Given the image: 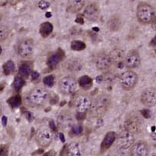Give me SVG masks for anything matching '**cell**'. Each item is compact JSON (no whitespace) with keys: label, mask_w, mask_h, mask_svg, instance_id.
<instances>
[{"label":"cell","mask_w":156,"mask_h":156,"mask_svg":"<svg viewBox=\"0 0 156 156\" xmlns=\"http://www.w3.org/2000/svg\"><path fill=\"white\" fill-rule=\"evenodd\" d=\"M9 154V145H0V156H8Z\"/></svg>","instance_id":"cell-34"},{"label":"cell","mask_w":156,"mask_h":156,"mask_svg":"<svg viewBox=\"0 0 156 156\" xmlns=\"http://www.w3.org/2000/svg\"><path fill=\"white\" fill-rule=\"evenodd\" d=\"M43 83L45 86H47L49 87H52V86L54 85V76H46L44 79H43Z\"/></svg>","instance_id":"cell-33"},{"label":"cell","mask_w":156,"mask_h":156,"mask_svg":"<svg viewBox=\"0 0 156 156\" xmlns=\"http://www.w3.org/2000/svg\"><path fill=\"white\" fill-rule=\"evenodd\" d=\"M65 57V53L61 48L52 52L48 56L47 60V65L50 69H54L61 62Z\"/></svg>","instance_id":"cell-16"},{"label":"cell","mask_w":156,"mask_h":156,"mask_svg":"<svg viewBox=\"0 0 156 156\" xmlns=\"http://www.w3.org/2000/svg\"><path fill=\"white\" fill-rule=\"evenodd\" d=\"M10 30L5 25H0V42L5 41L9 37Z\"/></svg>","instance_id":"cell-29"},{"label":"cell","mask_w":156,"mask_h":156,"mask_svg":"<svg viewBox=\"0 0 156 156\" xmlns=\"http://www.w3.org/2000/svg\"><path fill=\"white\" fill-rule=\"evenodd\" d=\"M92 100L91 97L87 94H80L77 96L75 99V107H76L77 115L76 118L78 120H83L86 116L87 111L89 110L91 106Z\"/></svg>","instance_id":"cell-4"},{"label":"cell","mask_w":156,"mask_h":156,"mask_svg":"<svg viewBox=\"0 0 156 156\" xmlns=\"http://www.w3.org/2000/svg\"><path fill=\"white\" fill-rule=\"evenodd\" d=\"M53 140V132L47 127H41L35 134V141L38 146L47 148L51 144Z\"/></svg>","instance_id":"cell-6"},{"label":"cell","mask_w":156,"mask_h":156,"mask_svg":"<svg viewBox=\"0 0 156 156\" xmlns=\"http://www.w3.org/2000/svg\"><path fill=\"white\" fill-rule=\"evenodd\" d=\"M65 152L67 156H83L85 147L81 142L73 141L67 146Z\"/></svg>","instance_id":"cell-17"},{"label":"cell","mask_w":156,"mask_h":156,"mask_svg":"<svg viewBox=\"0 0 156 156\" xmlns=\"http://www.w3.org/2000/svg\"><path fill=\"white\" fill-rule=\"evenodd\" d=\"M56 152L54 150H50V151H47V153H45L43 156H55Z\"/></svg>","instance_id":"cell-38"},{"label":"cell","mask_w":156,"mask_h":156,"mask_svg":"<svg viewBox=\"0 0 156 156\" xmlns=\"http://www.w3.org/2000/svg\"><path fill=\"white\" fill-rule=\"evenodd\" d=\"M50 130H53V131H56V126H55V124L54 123V121L53 120H50Z\"/></svg>","instance_id":"cell-40"},{"label":"cell","mask_w":156,"mask_h":156,"mask_svg":"<svg viewBox=\"0 0 156 156\" xmlns=\"http://www.w3.org/2000/svg\"><path fill=\"white\" fill-rule=\"evenodd\" d=\"M1 113H2V104L0 102V115H1Z\"/></svg>","instance_id":"cell-45"},{"label":"cell","mask_w":156,"mask_h":156,"mask_svg":"<svg viewBox=\"0 0 156 156\" xmlns=\"http://www.w3.org/2000/svg\"><path fill=\"white\" fill-rule=\"evenodd\" d=\"M135 135L126 130L121 131L116 138L117 146L119 148L124 149V150L131 148L135 144Z\"/></svg>","instance_id":"cell-9"},{"label":"cell","mask_w":156,"mask_h":156,"mask_svg":"<svg viewBox=\"0 0 156 156\" xmlns=\"http://www.w3.org/2000/svg\"><path fill=\"white\" fill-rule=\"evenodd\" d=\"M150 45H151V46H153V47H154V46H156V36L154 37L152 40H151V43H150Z\"/></svg>","instance_id":"cell-42"},{"label":"cell","mask_w":156,"mask_h":156,"mask_svg":"<svg viewBox=\"0 0 156 156\" xmlns=\"http://www.w3.org/2000/svg\"><path fill=\"white\" fill-rule=\"evenodd\" d=\"M86 47V44L81 41H73L71 44V48L76 51H81Z\"/></svg>","instance_id":"cell-32"},{"label":"cell","mask_w":156,"mask_h":156,"mask_svg":"<svg viewBox=\"0 0 156 156\" xmlns=\"http://www.w3.org/2000/svg\"><path fill=\"white\" fill-rule=\"evenodd\" d=\"M7 102L9 104V106H10L11 107H13V108L19 107V106L21 105V102H22L21 97H20V96L19 95L12 96L8 99Z\"/></svg>","instance_id":"cell-30"},{"label":"cell","mask_w":156,"mask_h":156,"mask_svg":"<svg viewBox=\"0 0 156 156\" xmlns=\"http://www.w3.org/2000/svg\"><path fill=\"white\" fill-rule=\"evenodd\" d=\"M117 138V135L116 133L113 132V131H109V132L106 133V135L104 137L103 140H102V144H101V152H104L106 150L111 147L113 142L116 141Z\"/></svg>","instance_id":"cell-20"},{"label":"cell","mask_w":156,"mask_h":156,"mask_svg":"<svg viewBox=\"0 0 156 156\" xmlns=\"http://www.w3.org/2000/svg\"><path fill=\"white\" fill-rule=\"evenodd\" d=\"M31 76H32L33 80H37V79H39L40 75H39V73H38V72H33L32 74H31Z\"/></svg>","instance_id":"cell-37"},{"label":"cell","mask_w":156,"mask_h":156,"mask_svg":"<svg viewBox=\"0 0 156 156\" xmlns=\"http://www.w3.org/2000/svg\"><path fill=\"white\" fill-rule=\"evenodd\" d=\"M38 6L43 10L47 9V8H49L50 6V2H47V1H40L39 3H38Z\"/></svg>","instance_id":"cell-35"},{"label":"cell","mask_w":156,"mask_h":156,"mask_svg":"<svg viewBox=\"0 0 156 156\" xmlns=\"http://www.w3.org/2000/svg\"><path fill=\"white\" fill-rule=\"evenodd\" d=\"M106 25H107L109 31L115 32V31H120L121 29V27H122V20L120 18V16H113L109 19Z\"/></svg>","instance_id":"cell-21"},{"label":"cell","mask_w":156,"mask_h":156,"mask_svg":"<svg viewBox=\"0 0 156 156\" xmlns=\"http://www.w3.org/2000/svg\"><path fill=\"white\" fill-rule=\"evenodd\" d=\"M93 81L89 76H83L82 77L79 78V84L82 89L84 90H88L93 86Z\"/></svg>","instance_id":"cell-26"},{"label":"cell","mask_w":156,"mask_h":156,"mask_svg":"<svg viewBox=\"0 0 156 156\" xmlns=\"http://www.w3.org/2000/svg\"><path fill=\"white\" fill-rule=\"evenodd\" d=\"M65 66L70 72H79L83 67V60L79 57H71L66 61Z\"/></svg>","instance_id":"cell-19"},{"label":"cell","mask_w":156,"mask_h":156,"mask_svg":"<svg viewBox=\"0 0 156 156\" xmlns=\"http://www.w3.org/2000/svg\"><path fill=\"white\" fill-rule=\"evenodd\" d=\"M155 16L154 9L147 2H141L137 8V17L142 24H150Z\"/></svg>","instance_id":"cell-3"},{"label":"cell","mask_w":156,"mask_h":156,"mask_svg":"<svg viewBox=\"0 0 156 156\" xmlns=\"http://www.w3.org/2000/svg\"><path fill=\"white\" fill-rule=\"evenodd\" d=\"M152 156H156V155H152Z\"/></svg>","instance_id":"cell-48"},{"label":"cell","mask_w":156,"mask_h":156,"mask_svg":"<svg viewBox=\"0 0 156 156\" xmlns=\"http://www.w3.org/2000/svg\"><path fill=\"white\" fill-rule=\"evenodd\" d=\"M83 124H80V123H78V124H75L72 128L70 129L69 131V135L72 138L74 137H78L80 136V135H83Z\"/></svg>","instance_id":"cell-27"},{"label":"cell","mask_w":156,"mask_h":156,"mask_svg":"<svg viewBox=\"0 0 156 156\" xmlns=\"http://www.w3.org/2000/svg\"><path fill=\"white\" fill-rule=\"evenodd\" d=\"M26 118L27 119V120H29V121H31V120H33V114L31 113H30V112H27L26 113Z\"/></svg>","instance_id":"cell-39"},{"label":"cell","mask_w":156,"mask_h":156,"mask_svg":"<svg viewBox=\"0 0 156 156\" xmlns=\"http://www.w3.org/2000/svg\"><path fill=\"white\" fill-rule=\"evenodd\" d=\"M53 25L50 22H44L40 27V34L43 37H47L53 31Z\"/></svg>","instance_id":"cell-25"},{"label":"cell","mask_w":156,"mask_h":156,"mask_svg":"<svg viewBox=\"0 0 156 156\" xmlns=\"http://www.w3.org/2000/svg\"><path fill=\"white\" fill-rule=\"evenodd\" d=\"M112 104L111 96L107 93H102L97 95L92 100L89 114L92 118H101L107 113Z\"/></svg>","instance_id":"cell-1"},{"label":"cell","mask_w":156,"mask_h":156,"mask_svg":"<svg viewBox=\"0 0 156 156\" xmlns=\"http://www.w3.org/2000/svg\"><path fill=\"white\" fill-rule=\"evenodd\" d=\"M24 85H25V80H24V78L21 77V76H20L15 77L13 86L16 92L20 91V90L23 88V86H24Z\"/></svg>","instance_id":"cell-31"},{"label":"cell","mask_w":156,"mask_h":156,"mask_svg":"<svg viewBox=\"0 0 156 156\" xmlns=\"http://www.w3.org/2000/svg\"><path fill=\"white\" fill-rule=\"evenodd\" d=\"M2 47H1V45H0V54H2Z\"/></svg>","instance_id":"cell-46"},{"label":"cell","mask_w":156,"mask_h":156,"mask_svg":"<svg viewBox=\"0 0 156 156\" xmlns=\"http://www.w3.org/2000/svg\"><path fill=\"white\" fill-rule=\"evenodd\" d=\"M60 138H61V141L62 142H64L65 141V138H64V136H63V135L62 134H60Z\"/></svg>","instance_id":"cell-44"},{"label":"cell","mask_w":156,"mask_h":156,"mask_svg":"<svg viewBox=\"0 0 156 156\" xmlns=\"http://www.w3.org/2000/svg\"><path fill=\"white\" fill-rule=\"evenodd\" d=\"M50 98L48 90L42 86H37L32 89L27 96V101L31 106L41 107L47 103Z\"/></svg>","instance_id":"cell-2"},{"label":"cell","mask_w":156,"mask_h":156,"mask_svg":"<svg viewBox=\"0 0 156 156\" xmlns=\"http://www.w3.org/2000/svg\"><path fill=\"white\" fill-rule=\"evenodd\" d=\"M3 72L6 76L12 75L15 72V64L13 61H8L3 65Z\"/></svg>","instance_id":"cell-28"},{"label":"cell","mask_w":156,"mask_h":156,"mask_svg":"<svg viewBox=\"0 0 156 156\" xmlns=\"http://www.w3.org/2000/svg\"><path fill=\"white\" fill-rule=\"evenodd\" d=\"M124 129L134 135L139 134L143 128V122L138 113L131 112L126 117L124 124Z\"/></svg>","instance_id":"cell-5"},{"label":"cell","mask_w":156,"mask_h":156,"mask_svg":"<svg viewBox=\"0 0 156 156\" xmlns=\"http://www.w3.org/2000/svg\"><path fill=\"white\" fill-rule=\"evenodd\" d=\"M100 9L95 3H91L86 7L84 10V16L86 19L92 22L96 21L99 19Z\"/></svg>","instance_id":"cell-18"},{"label":"cell","mask_w":156,"mask_h":156,"mask_svg":"<svg viewBox=\"0 0 156 156\" xmlns=\"http://www.w3.org/2000/svg\"><path fill=\"white\" fill-rule=\"evenodd\" d=\"M84 5V0H72V1H69L68 3L67 11L72 13H78V12H79L81 9H83Z\"/></svg>","instance_id":"cell-22"},{"label":"cell","mask_w":156,"mask_h":156,"mask_svg":"<svg viewBox=\"0 0 156 156\" xmlns=\"http://www.w3.org/2000/svg\"><path fill=\"white\" fill-rule=\"evenodd\" d=\"M138 76L135 72L131 70L125 71L120 74L119 77V82L124 90L129 91L135 88L138 83Z\"/></svg>","instance_id":"cell-7"},{"label":"cell","mask_w":156,"mask_h":156,"mask_svg":"<svg viewBox=\"0 0 156 156\" xmlns=\"http://www.w3.org/2000/svg\"><path fill=\"white\" fill-rule=\"evenodd\" d=\"M57 124L58 128L62 131H68L75 124L73 115L68 110H62L58 114L57 118Z\"/></svg>","instance_id":"cell-10"},{"label":"cell","mask_w":156,"mask_h":156,"mask_svg":"<svg viewBox=\"0 0 156 156\" xmlns=\"http://www.w3.org/2000/svg\"><path fill=\"white\" fill-rule=\"evenodd\" d=\"M2 16H1V15H0V25H1V22H2Z\"/></svg>","instance_id":"cell-47"},{"label":"cell","mask_w":156,"mask_h":156,"mask_svg":"<svg viewBox=\"0 0 156 156\" xmlns=\"http://www.w3.org/2000/svg\"><path fill=\"white\" fill-rule=\"evenodd\" d=\"M78 83L73 76H66L61 79L58 83V89L64 95H72L77 89Z\"/></svg>","instance_id":"cell-8"},{"label":"cell","mask_w":156,"mask_h":156,"mask_svg":"<svg viewBox=\"0 0 156 156\" xmlns=\"http://www.w3.org/2000/svg\"><path fill=\"white\" fill-rule=\"evenodd\" d=\"M33 72V66L31 63L23 62L19 67V74L23 78H27Z\"/></svg>","instance_id":"cell-24"},{"label":"cell","mask_w":156,"mask_h":156,"mask_svg":"<svg viewBox=\"0 0 156 156\" xmlns=\"http://www.w3.org/2000/svg\"><path fill=\"white\" fill-rule=\"evenodd\" d=\"M141 113L145 118H149L150 117V112L148 109H143L141 111Z\"/></svg>","instance_id":"cell-36"},{"label":"cell","mask_w":156,"mask_h":156,"mask_svg":"<svg viewBox=\"0 0 156 156\" xmlns=\"http://www.w3.org/2000/svg\"><path fill=\"white\" fill-rule=\"evenodd\" d=\"M141 101L146 106L151 107L156 104V89L148 88L141 96Z\"/></svg>","instance_id":"cell-15"},{"label":"cell","mask_w":156,"mask_h":156,"mask_svg":"<svg viewBox=\"0 0 156 156\" xmlns=\"http://www.w3.org/2000/svg\"><path fill=\"white\" fill-rule=\"evenodd\" d=\"M96 66L99 71H106L109 69L113 62L109 54L106 53H100L96 58Z\"/></svg>","instance_id":"cell-14"},{"label":"cell","mask_w":156,"mask_h":156,"mask_svg":"<svg viewBox=\"0 0 156 156\" xmlns=\"http://www.w3.org/2000/svg\"><path fill=\"white\" fill-rule=\"evenodd\" d=\"M17 52L19 55L24 58L32 56L34 52V41L30 38H25L20 41L17 46Z\"/></svg>","instance_id":"cell-11"},{"label":"cell","mask_w":156,"mask_h":156,"mask_svg":"<svg viewBox=\"0 0 156 156\" xmlns=\"http://www.w3.org/2000/svg\"><path fill=\"white\" fill-rule=\"evenodd\" d=\"M150 148L147 142L144 141L136 142L130 148L129 156H148Z\"/></svg>","instance_id":"cell-12"},{"label":"cell","mask_w":156,"mask_h":156,"mask_svg":"<svg viewBox=\"0 0 156 156\" xmlns=\"http://www.w3.org/2000/svg\"><path fill=\"white\" fill-rule=\"evenodd\" d=\"M151 27H152V28L154 29V30H155L156 31V16H154V20H153L152 22H151Z\"/></svg>","instance_id":"cell-41"},{"label":"cell","mask_w":156,"mask_h":156,"mask_svg":"<svg viewBox=\"0 0 156 156\" xmlns=\"http://www.w3.org/2000/svg\"><path fill=\"white\" fill-rule=\"evenodd\" d=\"M109 54L113 63L118 64V63L124 61V58H125V52L122 48L113 49Z\"/></svg>","instance_id":"cell-23"},{"label":"cell","mask_w":156,"mask_h":156,"mask_svg":"<svg viewBox=\"0 0 156 156\" xmlns=\"http://www.w3.org/2000/svg\"><path fill=\"white\" fill-rule=\"evenodd\" d=\"M124 64L128 68H138L141 64V57L138 50H130L125 55Z\"/></svg>","instance_id":"cell-13"},{"label":"cell","mask_w":156,"mask_h":156,"mask_svg":"<svg viewBox=\"0 0 156 156\" xmlns=\"http://www.w3.org/2000/svg\"><path fill=\"white\" fill-rule=\"evenodd\" d=\"M2 123H3L4 126L6 125V123H7V119H6V117H2Z\"/></svg>","instance_id":"cell-43"}]
</instances>
